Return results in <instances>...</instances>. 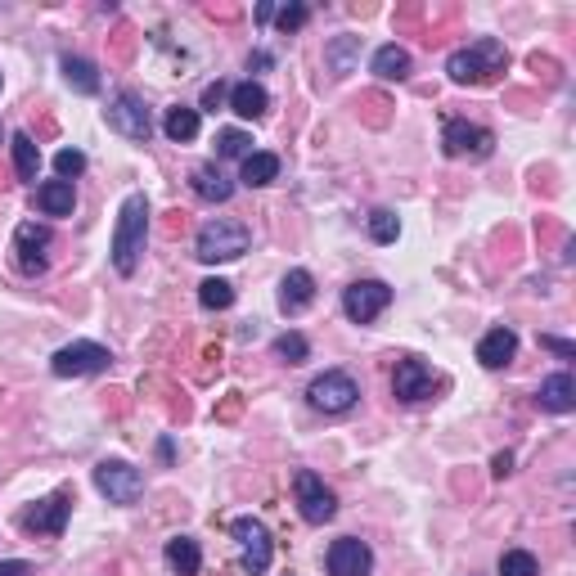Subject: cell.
Instances as JSON below:
<instances>
[{"mask_svg": "<svg viewBox=\"0 0 576 576\" xmlns=\"http://www.w3.org/2000/svg\"><path fill=\"white\" fill-rule=\"evenodd\" d=\"M144 239H149V198L126 194L122 212H117V230H113V266H117V275H135L140 252H144Z\"/></svg>", "mask_w": 576, "mask_h": 576, "instance_id": "1", "label": "cell"}, {"mask_svg": "<svg viewBox=\"0 0 576 576\" xmlns=\"http://www.w3.org/2000/svg\"><path fill=\"white\" fill-rule=\"evenodd\" d=\"M504 63H509V50H504L495 36H482V41L464 45V50H455L446 59V72L455 86H482L486 77H495V72H504Z\"/></svg>", "mask_w": 576, "mask_h": 576, "instance_id": "2", "label": "cell"}, {"mask_svg": "<svg viewBox=\"0 0 576 576\" xmlns=\"http://www.w3.org/2000/svg\"><path fill=\"white\" fill-rule=\"evenodd\" d=\"M252 243V230L243 221H230V216H216V221H207L203 230H198L194 239V257L207 261V266H221V261H234L243 257Z\"/></svg>", "mask_w": 576, "mask_h": 576, "instance_id": "3", "label": "cell"}, {"mask_svg": "<svg viewBox=\"0 0 576 576\" xmlns=\"http://www.w3.org/2000/svg\"><path fill=\"white\" fill-rule=\"evenodd\" d=\"M306 401H311L320 414H347L351 405L360 401V387H356V378L342 374V369H324L320 378H311Z\"/></svg>", "mask_w": 576, "mask_h": 576, "instance_id": "4", "label": "cell"}, {"mask_svg": "<svg viewBox=\"0 0 576 576\" xmlns=\"http://www.w3.org/2000/svg\"><path fill=\"white\" fill-rule=\"evenodd\" d=\"M95 491L104 495L108 504H135L144 495V477H140V468H131L126 459H99Z\"/></svg>", "mask_w": 576, "mask_h": 576, "instance_id": "5", "label": "cell"}, {"mask_svg": "<svg viewBox=\"0 0 576 576\" xmlns=\"http://www.w3.org/2000/svg\"><path fill=\"white\" fill-rule=\"evenodd\" d=\"M113 365V351L99 347V342H68V347H59L50 356V369L59 378H86V374H104V369Z\"/></svg>", "mask_w": 576, "mask_h": 576, "instance_id": "6", "label": "cell"}, {"mask_svg": "<svg viewBox=\"0 0 576 576\" xmlns=\"http://www.w3.org/2000/svg\"><path fill=\"white\" fill-rule=\"evenodd\" d=\"M293 491H297V513H302V522H311V527L333 522V513H338V495L324 486L320 473L302 468V473L293 477Z\"/></svg>", "mask_w": 576, "mask_h": 576, "instance_id": "7", "label": "cell"}, {"mask_svg": "<svg viewBox=\"0 0 576 576\" xmlns=\"http://www.w3.org/2000/svg\"><path fill=\"white\" fill-rule=\"evenodd\" d=\"M230 531H234V540H239V549H243V572L266 576L270 558H275V540H270L266 522H261V518H234Z\"/></svg>", "mask_w": 576, "mask_h": 576, "instance_id": "8", "label": "cell"}, {"mask_svg": "<svg viewBox=\"0 0 576 576\" xmlns=\"http://www.w3.org/2000/svg\"><path fill=\"white\" fill-rule=\"evenodd\" d=\"M387 306H392V288H387L383 279H356V284L342 288V315H347L351 324L378 320Z\"/></svg>", "mask_w": 576, "mask_h": 576, "instance_id": "9", "label": "cell"}, {"mask_svg": "<svg viewBox=\"0 0 576 576\" xmlns=\"http://www.w3.org/2000/svg\"><path fill=\"white\" fill-rule=\"evenodd\" d=\"M108 126H113L117 135H126V140H135V144H149V135H153L149 108H144V99L131 95V90H122V95L108 104Z\"/></svg>", "mask_w": 576, "mask_h": 576, "instance_id": "10", "label": "cell"}, {"mask_svg": "<svg viewBox=\"0 0 576 576\" xmlns=\"http://www.w3.org/2000/svg\"><path fill=\"white\" fill-rule=\"evenodd\" d=\"M441 144H446L450 158H486L495 149V135L486 126H473L464 117H446L441 126Z\"/></svg>", "mask_w": 576, "mask_h": 576, "instance_id": "11", "label": "cell"}, {"mask_svg": "<svg viewBox=\"0 0 576 576\" xmlns=\"http://www.w3.org/2000/svg\"><path fill=\"white\" fill-rule=\"evenodd\" d=\"M392 392H396V401H405V405L428 401V396L437 392V374H432V365L405 356L401 365H396V374H392Z\"/></svg>", "mask_w": 576, "mask_h": 576, "instance_id": "12", "label": "cell"}, {"mask_svg": "<svg viewBox=\"0 0 576 576\" xmlns=\"http://www.w3.org/2000/svg\"><path fill=\"white\" fill-rule=\"evenodd\" d=\"M329 576H369L374 572V554H369V545L365 540H356V536H338L329 545Z\"/></svg>", "mask_w": 576, "mask_h": 576, "instance_id": "13", "label": "cell"}, {"mask_svg": "<svg viewBox=\"0 0 576 576\" xmlns=\"http://www.w3.org/2000/svg\"><path fill=\"white\" fill-rule=\"evenodd\" d=\"M45 248H50V225L23 221L14 230V252H18V270L23 275H41L50 261H45Z\"/></svg>", "mask_w": 576, "mask_h": 576, "instance_id": "14", "label": "cell"}, {"mask_svg": "<svg viewBox=\"0 0 576 576\" xmlns=\"http://www.w3.org/2000/svg\"><path fill=\"white\" fill-rule=\"evenodd\" d=\"M68 513H72V491H54L50 500H41L36 509L23 513V527L36 531V536H63Z\"/></svg>", "mask_w": 576, "mask_h": 576, "instance_id": "15", "label": "cell"}, {"mask_svg": "<svg viewBox=\"0 0 576 576\" xmlns=\"http://www.w3.org/2000/svg\"><path fill=\"white\" fill-rule=\"evenodd\" d=\"M315 302V275L311 270H288L284 275V284H279V311L284 315H297V311H306V306Z\"/></svg>", "mask_w": 576, "mask_h": 576, "instance_id": "16", "label": "cell"}, {"mask_svg": "<svg viewBox=\"0 0 576 576\" xmlns=\"http://www.w3.org/2000/svg\"><path fill=\"white\" fill-rule=\"evenodd\" d=\"M536 401H540V410H549V414L576 410V378L567 374V369H563V374H549L545 383H540Z\"/></svg>", "mask_w": 576, "mask_h": 576, "instance_id": "17", "label": "cell"}, {"mask_svg": "<svg viewBox=\"0 0 576 576\" xmlns=\"http://www.w3.org/2000/svg\"><path fill=\"white\" fill-rule=\"evenodd\" d=\"M513 356H518V333L504 329V324H500V329H491L482 342H477V360H482L486 369H504Z\"/></svg>", "mask_w": 576, "mask_h": 576, "instance_id": "18", "label": "cell"}, {"mask_svg": "<svg viewBox=\"0 0 576 576\" xmlns=\"http://www.w3.org/2000/svg\"><path fill=\"white\" fill-rule=\"evenodd\" d=\"M36 207L45 216H72V207H77L72 180H45V185H36Z\"/></svg>", "mask_w": 576, "mask_h": 576, "instance_id": "19", "label": "cell"}, {"mask_svg": "<svg viewBox=\"0 0 576 576\" xmlns=\"http://www.w3.org/2000/svg\"><path fill=\"white\" fill-rule=\"evenodd\" d=\"M230 108L243 117V122H257V117H266V108H270L266 86H257V81H239V86L230 90Z\"/></svg>", "mask_w": 576, "mask_h": 576, "instance_id": "20", "label": "cell"}, {"mask_svg": "<svg viewBox=\"0 0 576 576\" xmlns=\"http://www.w3.org/2000/svg\"><path fill=\"white\" fill-rule=\"evenodd\" d=\"M167 567L176 576H198V567H203V549H198L194 536H171L167 540Z\"/></svg>", "mask_w": 576, "mask_h": 576, "instance_id": "21", "label": "cell"}, {"mask_svg": "<svg viewBox=\"0 0 576 576\" xmlns=\"http://www.w3.org/2000/svg\"><path fill=\"white\" fill-rule=\"evenodd\" d=\"M189 185H194V194L207 198V203H230V194H234V185L221 176V167H216V162L194 167V180H189Z\"/></svg>", "mask_w": 576, "mask_h": 576, "instance_id": "22", "label": "cell"}, {"mask_svg": "<svg viewBox=\"0 0 576 576\" xmlns=\"http://www.w3.org/2000/svg\"><path fill=\"white\" fill-rule=\"evenodd\" d=\"M369 68H374L378 81H405L410 77V54H405L401 45H378Z\"/></svg>", "mask_w": 576, "mask_h": 576, "instance_id": "23", "label": "cell"}, {"mask_svg": "<svg viewBox=\"0 0 576 576\" xmlns=\"http://www.w3.org/2000/svg\"><path fill=\"white\" fill-rule=\"evenodd\" d=\"M9 149H14V171H18V180H36V171H41V149H36L32 135H27V131H14Z\"/></svg>", "mask_w": 576, "mask_h": 576, "instance_id": "24", "label": "cell"}, {"mask_svg": "<svg viewBox=\"0 0 576 576\" xmlns=\"http://www.w3.org/2000/svg\"><path fill=\"white\" fill-rule=\"evenodd\" d=\"M279 176V158L275 153H248L243 158V171H239V180L248 189H261V185H270V180Z\"/></svg>", "mask_w": 576, "mask_h": 576, "instance_id": "25", "label": "cell"}, {"mask_svg": "<svg viewBox=\"0 0 576 576\" xmlns=\"http://www.w3.org/2000/svg\"><path fill=\"white\" fill-rule=\"evenodd\" d=\"M162 131H167V140L189 144L198 135V108H185V104L167 108V117H162Z\"/></svg>", "mask_w": 576, "mask_h": 576, "instance_id": "26", "label": "cell"}, {"mask_svg": "<svg viewBox=\"0 0 576 576\" xmlns=\"http://www.w3.org/2000/svg\"><path fill=\"white\" fill-rule=\"evenodd\" d=\"M63 77H68V86L72 90H81V95H99V72H95V63H86V59H63Z\"/></svg>", "mask_w": 576, "mask_h": 576, "instance_id": "27", "label": "cell"}, {"mask_svg": "<svg viewBox=\"0 0 576 576\" xmlns=\"http://www.w3.org/2000/svg\"><path fill=\"white\" fill-rule=\"evenodd\" d=\"M360 54V36H338V41L324 50V59H329V68H333V77H347L351 72V59Z\"/></svg>", "mask_w": 576, "mask_h": 576, "instance_id": "28", "label": "cell"}, {"mask_svg": "<svg viewBox=\"0 0 576 576\" xmlns=\"http://www.w3.org/2000/svg\"><path fill=\"white\" fill-rule=\"evenodd\" d=\"M198 302L207 306V311H225V306H234V284L230 279H203L198 284Z\"/></svg>", "mask_w": 576, "mask_h": 576, "instance_id": "29", "label": "cell"}, {"mask_svg": "<svg viewBox=\"0 0 576 576\" xmlns=\"http://www.w3.org/2000/svg\"><path fill=\"white\" fill-rule=\"evenodd\" d=\"M275 356L284 360V365H302V360L311 356V342H306L297 329H288V333H279V338H275Z\"/></svg>", "mask_w": 576, "mask_h": 576, "instance_id": "30", "label": "cell"}, {"mask_svg": "<svg viewBox=\"0 0 576 576\" xmlns=\"http://www.w3.org/2000/svg\"><path fill=\"white\" fill-rule=\"evenodd\" d=\"M396 234H401V221H396L392 207L369 212V239H374V243H396Z\"/></svg>", "mask_w": 576, "mask_h": 576, "instance_id": "31", "label": "cell"}, {"mask_svg": "<svg viewBox=\"0 0 576 576\" xmlns=\"http://www.w3.org/2000/svg\"><path fill=\"white\" fill-rule=\"evenodd\" d=\"M216 153H221V158H248V153H252V135L225 126V131H216Z\"/></svg>", "mask_w": 576, "mask_h": 576, "instance_id": "32", "label": "cell"}, {"mask_svg": "<svg viewBox=\"0 0 576 576\" xmlns=\"http://www.w3.org/2000/svg\"><path fill=\"white\" fill-rule=\"evenodd\" d=\"M536 554H527V549H504L500 554V576H536Z\"/></svg>", "mask_w": 576, "mask_h": 576, "instance_id": "33", "label": "cell"}, {"mask_svg": "<svg viewBox=\"0 0 576 576\" xmlns=\"http://www.w3.org/2000/svg\"><path fill=\"white\" fill-rule=\"evenodd\" d=\"M54 171H59V180H77L81 171H86V153H81V149H59V153H54Z\"/></svg>", "mask_w": 576, "mask_h": 576, "instance_id": "34", "label": "cell"}, {"mask_svg": "<svg viewBox=\"0 0 576 576\" xmlns=\"http://www.w3.org/2000/svg\"><path fill=\"white\" fill-rule=\"evenodd\" d=\"M306 18H311V9H306V5H284V9L275 14V23H279V32H297Z\"/></svg>", "mask_w": 576, "mask_h": 576, "instance_id": "35", "label": "cell"}, {"mask_svg": "<svg viewBox=\"0 0 576 576\" xmlns=\"http://www.w3.org/2000/svg\"><path fill=\"white\" fill-rule=\"evenodd\" d=\"M225 95H230V90H225V81H212V86L203 90V108H207V113H216V108H221V99H225Z\"/></svg>", "mask_w": 576, "mask_h": 576, "instance_id": "36", "label": "cell"}, {"mask_svg": "<svg viewBox=\"0 0 576 576\" xmlns=\"http://www.w3.org/2000/svg\"><path fill=\"white\" fill-rule=\"evenodd\" d=\"M540 347H545V351H554V356H563V360H572V356H576V347H572V342H563V338H549V333H545V338H540Z\"/></svg>", "mask_w": 576, "mask_h": 576, "instance_id": "37", "label": "cell"}, {"mask_svg": "<svg viewBox=\"0 0 576 576\" xmlns=\"http://www.w3.org/2000/svg\"><path fill=\"white\" fill-rule=\"evenodd\" d=\"M0 576H32V563H23V558H5V563H0Z\"/></svg>", "mask_w": 576, "mask_h": 576, "instance_id": "38", "label": "cell"}, {"mask_svg": "<svg viewBox=\"0 0 576 576\" xmlns=\"http://www.w3.org/2000/svg\"><path fill=\"white\" fill-rule=\"evenodd\" d=\"M491 473H495V477H509V473H513V455H509V450H500V455L491 459Z\"/></svg>", "mask_w": 576, "mask_h": 576, "instance_id": "39", "label": "cell"}, {"mask_svg": "<svg viewBox=\"0 0 576 576\" xmlns=\"http://www.w3.org/2000/svg\"><path fill=\"white\" fill-rule=\"evenodd\" d=\"M248 68H270V54H266V50H257V54H248Z\"/></svg>", "mask_w": 576, "mask_h": 576, "instance_id": "40", "label": "cell"}, {"mask_svg": "<svg viewBox=\"0 0 576 576\" xmlns=\"http://www.w3.org/2000/svg\"><path fill=\"white\" fill-rule=\"evenodd\" d=\"M275 18V5H257V23H270Z\"/></svg>", "mask_w": 576, "mask_h": 576, "instance_id": "41", "label": "cell"}]
</instances>
